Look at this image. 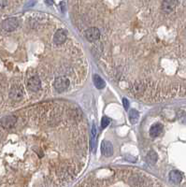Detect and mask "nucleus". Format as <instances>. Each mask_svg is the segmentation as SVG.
<instances>
[{
  "instance_id": "2eb2a0df",
  "label": "nucleus",
  "mask_w": 186,
  "mask_h": 187,
  "mask_svg": "<svg viewBox=\"0 0 186 187\" xmlns=\"http://www.w3.org/2000/svg\"><path fill=\"white\" fill-rule=\"evenodd\" d=\"M110 119L109 117H107V116H104L102 118V121H101V126H102V128H106L110 124Z\"/></svg>"
},
{
  "instance_id": "9b49d317",
  "label": "nucleus",
  "mask_w": 186,
  "mask_h": 187,
  "mask_svg": "<svg viewBox=\"0 0 186 187\" xmlns=\"http://www.w3.org/2000/svg\"><path fill=\"white\" fill-rule=\"evenodd\" d=\"M169 180L173 183H180L182 180V175L178 170H172L169 173Z\"/></svg>"
},
{
  "instance_id": "7ed1b4c3",
  "label": "nucleus",
  "mask_w": 186,
  "mask_h": 187,
  "mask_svg": "<svg viewBox=\"0 0 186 187\" xmlns=\"http://www.w3.org/2000/svg\"><path fill=\"white\" fill-rule=\"evenodd\" d=\"M27 88L32 92H37L41 88V81L37 76L31 77L27 81Z\"/></svg>"
},
{
  "instance_id": "ddd939ff",
  "label": "nucleus",
  "mask_w": 186,
  "mask_h": 187,
  "mask_svg": "<svg viewBox=\"0 0 186 187\" xmlns=\"http://www.w3.org/2000/svg\"><path fill=\"white\" fill-rule=\"evenodd\" d=\"M157 158H158V157H157L156 153L154 152V151H151V152L148 153V154H147V156H146V161H147V163H148L149 165L153 166V165H154V164L156 163Z\"/></svg>"
},
{
  "instance_id": "1a4fd4ad",
  "label": "nucleus",
  "mask_w": 186,
  "mask_h": 187,
  "mask_svg": "<svg viewBox=\"0 0 186 187\" xmlns=\"http://www.w3.org/2000/svg\"><path fill=\"white\" fill-rule=\"evenodd\" d=\"M66 40H67V34L65 33V31L62 29L57 30L54 36V42L57 45H60L63 44Z\"/></svg>"
},
{
  "instance_id": "20e7f679",
  "label": "nucleus",
  "mask_w": 186,
  "mask_h": 187,
  "mask_svg": "<svg viewBox=\"0 0 186 187\" xmlns=\"http://www.w3.org/2000/svg\"><path fill=\"white\" fill-rule=\"evenodd\" d=\"M84 36L89 41H96L100 37V31L97 27H91L85 31Z\"/></svg>"
},
{
  "instance_id": "0eeeda50",
  "label": "nucleus",
  "mask_w": 186,
  "mask_h": 187,
  "mask_svg": "<svg viewBox=\"0 0 186 187\" xmlns=\"http://www.w3.org/2000/svg\"><path fill=\"white\" fill-rule=\"evenodd\" d=\"M176 0H164L162 3V10L164 12L169 13L174 11V9L176 8Z\"/></svg>"
},
{
  "instance_id": "f8f14e48",
  "label": "nucleus",
  "mask_w": 186,
  "mask_h": 187,
  "mask_svg": "<svg viewBox=\"0 0 186 187\" xmlns=\"http://www.w3.org/2000/svg\"><path fill=\"white\" fill-rule=\"evenodd\" d=\"M93 80H94V83H95V85H96V87L97 89H103V88H105L106 83H105L104 80L100 76L94 75V77H93Z\"/></svg>"
},
{
  "instance_id": "dca6fc26",
  "label": "nucleus",
  "mask_w": 186,
  "mask_h": 187,
  "mask_svg": "<svg viewBox=\"0 0 186 187\" xmlns=\"http://www.w3.org/2000/svg\"><path fill=\"white\" fill-rule=\"evenodd\" d=\"M91 135H92V146L94 147V146H95V139H96V135H97V130H96V126H95V124L93 125Z\"/></svg>"
},
{
  "instance_id": "6e6552de",
  "label": "nucleus",
  "mask_w": 186,
  "mask_h": 187,
  "mask_svg": "<svg viewBox=\"0 0 186 187\" xmlns=\"http://www.w3.org/2000/svg\"><path fill=\"white\" fill-rule=\"evenodd\" d=\"M23 97H24V92L20 87L15 86L10 92V98L11 99H13V100L19 101V100H21L23 98Z\"/></svg>"
},
{
  "instance_id": "f03ea898",
  "label": "nucleus",
  "mask_w": 186,
  "mask_h": 187,
  "mask_svg": "<svg viewBox=\"0 0 186 187\" xmlns=\"http://www.w3.org/2000/svg\"><path fill=\"white\" fill-rule=\"evenodd\" d=\"M19 25V22L16 18H9L5 21H3L1 27L3 30L7 32H12L14 31Z\"/></svg>"
},
{
  "instance_id": "f257e3e1",
  "label": "nucleus",
  "mask_w": 186,
  "mask_h": 187,
  "mask_svg": "<svg viewBox=\"0 0 186 187\" xmlns=\"http://www.w3.org/2000/svg\"><path fill=\"white\" fill-rule=\"evenodd\" d=\"M54 88H55L56 91H58V92H64V91H66L68 88V86H69V80L66 77H57L54 80Z\"/></svg>"
},
{
  "instance_id": "a211bd4d",
  "label": "nucleus",
  "mask_w": 186,
  "mask_h": 187,
  "mask_svg": "<svg viewBox=\"0 0 186 187\" xmlns=\"http://www.w3.org/2000/svg\"><path fill=\"white\" fill-rule=\"evenodd\" d=\"M123 104L124 109L128 110V108H129V102H128V100L126 98H123Z\"/></svg>"
},
{
  "instance_id": "9d476101",
  "label": "nucleus",
  "mask_w": 186,
  "mask_h": 187,
  "mask_svg": "<svg viewBox=\"0 0 186 187\" xmlns=\"http://www.w3.org/2000/svg\"><path fill=\"white\" fill-rule=\"evenodd\" d=\"M163 131V125L159 123H156L154 124H153L150 128V136L153 137H158Z\"/></svg>"
},
{
  "instance_id": "4468645a",
  "label": "nucleus",
  "mask_w": 186,
  "mask_h": 187,
  "mask_svg": "<svg viewBox=\"0 0 186 187\" xmlns=\"http://www.w3.org/2000/svg\"><path fill=\"white\" fill-rule=\"evenodd\" d=\"M138 119H139L138 111L136 110H131L129 111V120H130L131 124H136L138 122Z\"/></svg>"
},
{
  "instance_id": "39448f33",
  "label": "nucleus",
  "mask_w": 186,
  "mask_h": 187,
  "mask_svg": "<svg viewBox=\"0 0 186 187\" xmlns=\"http://www.w3.org/2000/svg\"><path fill=\"white\" fill-rule=\"evenodd\" d=\"M16 122H17V117L16 116L9 115V116H6V117L1 119V125L6 129H10V128H12L15 125Z\"/></svg>"
},
{
  "instance_id": "423d86ee",
  "label": "nucleus",
  "mask_w": 186,
  "mask_h": 187,
  "mask_svg": "<svg viewBox=\"0 0 186 187\" xmlns=\"http://www.w3.org/2000/svg\"><path fill=\"white\" fill-rule=\"evenodd\" d=\"M101 153L106 157H110L113 154V146L108 140H104L101 143Z\"/></svg>"
},
{
  "instance_id": "f3484780",
  "label": "nucleus",
  "mask_w": 186,
  "mask_h": 187,
  "mask_svg": "<svg viewBox=\"0 0 186 187\" xmlns=\"http://www.w3.org/2000/svg\"><path fill=\"white\" fill-rule=\"evenodd\" d=\"M8 6V0H0V10H3Z\"/></svg>"
}]
</instances>
